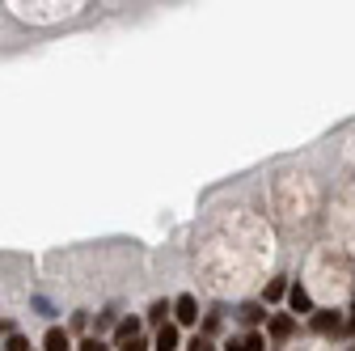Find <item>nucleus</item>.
<instances>
[{
	"label": "nucleus",
	"instance_id": "9d476101",
	"mask_svg": "<svg viewBox=\"0 0 355 351\" xmlns=\"http://www.w3.org/2000/svg\"><path fill=\"white\" fill-rule=\"evenodd\" d=\"M237 318H241L245 326H262V322H266V305H254V300H250V305H241V309H237Z\"/></svg>",
	"mask_w": 355,
	"mask_h": 351
},
{
	"label": "nucleus",
	"instance_id": "0eeeda50",
	"mask_svg": "<svg viewBox=\"0 0 355 351\" xmlns=\"http://www.w3.org/2000/svg\"><path fill=\"white\" fill-rule=\"evenodd\" d=\"M42 351H72V334L64 326H51L47 334H42Z\"/></svg>",
	"mask_w": 355,
	"mask_h": 351
},
{
	"label": "nucleus",
	"instance_id": "a211bd4d",
	"mask_svg": "<svg viewBox=\"0 0 355 351\" xmlns=\"http://www.w3.org/2000/svg\"><path fill=\"white\" fill-rule=\"evenodd\" d=\"M347 330H351V334H355V309H351V322H347Z\"/></svg>",
	"mask_w": 355,
	"mask_h": 351
},
{
	"label": "nucleus",
	"instance_id": "f8f14e48",
	"mask_svg": "<svg viewBox=\"0 0 355 351\" xmlns=\"http://www.w3.org/2000/svg\"><path fill=\"white\" fill-rule=\"evenodd\" d=\"M76 347H80V351H110V343H102L98 334H85V339H80Z\"/></svg>",
	"mask_w": 355,
	"mask_h": 351
},
{
	"label": "nucleus",
	"instance_id": "7ed1b4c3",
	"mask_svg": "<svg viewBox=\"0 0 355 351\" xmlns=\"http://www.w3.org/2000/svg\"><path fill=\"white\" fill-rule=\"evenodd\" d=\"M309 326H313L318 334H338V330H343V318H338L334 309H318L313 318H309Z\"/></svg>",
	"mask_w": 355,
	"mask_h": 351
},
{
	"label": "nucleus",
	"instance_id": "1a4fd4ad",
	"mask_svg": "<svg viewBox=\"0 0 355 351\" xmlns=\"http://www.w3.org/2000/svg\"><path fill=\"white\" fill-rule=\"evenodd\" d=\"M266 347V339L258 334V330H250V334H241V339H229L225 343V351H262Z\"/></svg>",
	"mask_w": 355,
	"mask_h": 351
},
{
	"label": "nucleus",
	"instance_id": "20e7f679",
	"mask_svg": "<svg viewBox=\"0 0 355 351\" xmlns=\"http://www.w3.org/2000/svg\"><path fill=\"white\" fill-rule=\"evenodd\" d=\"M178 330H182V326H161L157 330V339H153V351H178V347H182V334H178Z\"/></svg>",
	"mask_w": 355,
	"mask_h": 351
},
{
	"label": "nucleus",
	"instance_id": "39448f33",
	"mask_svg": "<svg viewBox=\"0 0 355 351\" xmlns=\"http://www.w3.org/2000/svg\"><path fill=\"white\" fill-rule=\"evenodd\" d=\"M140 330H144L140 318H123V322L114 326V351H119L123 343H131V339H140Z\"/></svg>",
	"mask_w": 355,
	"mask_h": 351
},
{
	"label": "nucleus",
	"instance_id": "f257e3e1",
	"mask_svg": "<svg viewBox=\"0 0 355 351\" xmlns=\"http://www.w3.org/2000/svg\"><path fill=\"white\" fill-rule=\"evenodd\" d=\"M173 326H199V300L191 292L173 296Z\"/></svg>",
	"mask_w": 355,
	"mask_h": 351
},
{
	"label": "nucleus",
	"instance_id": "2eb2a0df",
	"mask_svg": "<svg viewBox=\"0 0 355 351\" xmlns=\"http://www.w3.org/2000/svg\"><path fill=\"white\" fill-rule=\"evenodd\" d=\"M5 351H30V343H26V339H21V334H13V339H9V343H5Z\"/></svg>",
	"mask_w": 355,
	"mask_h": 351
},
{
	"label": "nucleus",
	"instance_id": "f03ea898",
	"mask_svg": "<svg viewBox=\"0 0 355 351\" xmlns=\"http://www.w3.org/2000/svg\"><path fill=\"white\" fill-rule=\"evenodd\" d=\"M266 334H271V343H288V339L296 334V318H292V314H271Z\"/></svg>",
	"mask_w": 355,
	"mask_h": 351
},
{
	"label": "nucleus",
	"instance_id": "4468645a",
	"mask_svg": "<svg viewBox=\"0 0 355 351\" xmlns=\"http://www.w3.org/2000/svg\"><path fill=\"white\" fill-rule=\"evenodd\" d=\"M148 347H153V343H148V339L140 334V339H131V343H123L119 351H148Z\"/></svg>",
	"mask_w": 355,
	"mask_h": 351
},
{
	"label": "nucleus",
	"instance_id": "6e6552de",
	"mask_svg": "<svg viewBox=\"0 0 355 351\" xmlns=\"http://www.w3.org/2000/svg\"><path fill=\"white\" fill-rule=\"evenodd\" d=\"M169 314H173V300H153V305H148V314H144V322L161 330V326H169Z\"/></svg>",
	"mask_w": 355,
	"mask_h": 351
},
{
	"label": "nucleus",
	"instance_id": "f3484780",
	"mask_svg": "<svg viewBox=\"0 0 355 351\" xmlns=\"http://www.w3.org/2000/svg\"><path fill=\"white\" fill-rule=\"evenodd\" d=\"M0 334H5V339H13V322H9V318H0Z\"/></svg>",
	"mask_w": 355,
	"mask_h": 351
},
{
	"label": "nucleus",
	"instance_id": "9b49d317",
	"mask_svg": "<svg viewBox=\"0 0 355 351\" xmlns=\"http://www.w3.org/2000/svg\"><path fill=\"white\" fill-rule=\"evenodd\" d=\"M288 288H292L288 280H271V284H266V292H262V296H266V305H275V300H284V296H288Z\"/></svg>",
	"mask_w": 355,
	"mask_h": 351
},
{
	"label": "nucleus",
	"instance_id": "ddd939ff",
	"mask_svg": "<svg viewBox=\"0 0 355 351\" xmlns=\"http://www.w3.org/2000/svg\"><path fill=\"white\" fill-rule=\"evenodd\" d=\"M187 351H220V347H216V343H211L207 334H195V339L187 343Z\"/></svg>",
	"mask_w": 355,
	"mask_h": 351
},
{
	"label": "nucleus",
	"instance_id": "dca6fc26",
	"mask_svg": "<svg viewBox=\"0 0 355 351\" xmlns=\"http://www.w3.org/2000/svg\"><path fill=\"white\" fill-rule=\"evenodd\" d=\"M85 326H89V314H85V309H80V314H72V330H85Z\"/></svg>",
	"mask_w": 355,
	"mask_h": 351
},
{
	"label": "nucleus",
	"instance_id": "423d86ee",
	"mask_svg": "<svg viewBox=\"0 0 355 351\" xmlns=\"http://www.w3.org/2000/svg\"><path fill=\"white\" fill-rule=\"evenodd\" d=\"M288 305H292V314H309V318L318 314V309H313V296H309L300 284H292V288H288Z\"/></svg>",
	"mask_w": 355,
	"mask_h": 351
}]
</instances>
